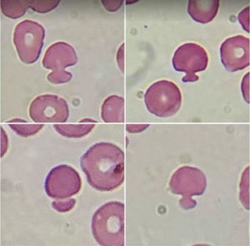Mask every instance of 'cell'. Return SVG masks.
Here are the masks:
<instances>
[{"label":"cell","instance_id":"cell-1","mask_svg":"<svg viewBox=\"0 0 250 246\" xmlns=\"http://www.w3.org/2000/svg\"><path fill=\"white\" fill-rule=\"evenodd\" d=\"M80 166L90 187L113 191L125 181V153L110 142H98L80 158Z\"/></svg>","mask_w":250,"mask_h":246},{"label":"cell","instance_id":"cell-2","mask_svg":"<svg viewBox=\"0 0 250 246\" xmlns=\"http://www.w3.org/2000/svg\"><path fill=\"white\" fill-rule=\"evenodd\" d=\"M91 229L100 246H125V204L109 201L103 205L93 215Z\"/></svg>","mask_w":250,"mask_h":246},{"label":"cell","instance_id":"cell-3","mask_svg":"<svg viewBox=\"0 0 250 246\" xmlns=\"http://www.w3.org/2000/svg\"><path fill=\"white\" fill-rule=\"evenodd\" d=\"M145 103L150 114L161 118L176 114L182 104V94L179 87L168 80L154 82L145 95Z\"/></svg>","mask_w":250,"mask_h":246},{"label":"cell","instance_id":"cell-4","mask_svg":"<svg viewBox=\"0 0 250 246\" xmlns=\"http://www.w3.org/2000/svg\"><path fill=\"white\" fill-rule=\"evenodd\" d=\"M45 38V30L40 23L23 20L16 25L14 44L20 60L25 64H33L40 57Z\"/></svg>","mask_w":250,"mask_h":246},{"label":"cell","instance_id":"cell-5","mask_svg":"<svg viewBox=\"0 0 250 246\" xmlns=\"http://www.w3.org/2000/svg\"><path fill=\"white\" fill-rule=\"evenodd\" d=\"M82 180L74 167L60 165L54 167L45 179L44 189L50 198L66 200L80 192Z\"/></svg>","mask_w":250,"mask_h":246},{"label":"cell","instance_id":"cell-6","mask_svg":"<svg viewBox=\"0 0 250 246\" xmlns=\"http://www.w3.org/2000/svg\"><path fill=\"white\" fill-rule=\"evenodd\" d=\"M173 66L177 72L185 73L184 82H196L197 73L206 70L208 64L207 52L197 43H187L177 49L173 57Z\"/></svg>","mask_w":250,"mask_h":246},{"label":"cell","instance_id":"cell-7","mask_svg":"<svg viewBox=\"0 0 250 246\" xmlns=\"http://www.w3.org/2000/svg\"><path fill=\"white\" fill-rule=\"evenodd\" d=\"M69 108L65 100L56 95L45 94L35 98L29 106V116L34 122H65Z\"/></svg>","mask_w":250,"mask_h":246},{"label":"cell","instance_id":"cell-8","mask_svg":"<svg viewBox=\"0 0 250 246\" xmlns=\"http://www.w3.org/2000/svg\"><path fill=\"white\" fill-rule=\"evenodd\" d=\"M168 187L171 192L182 195V198H192L202 195L207 188L205 173L196 167H180L171 176Z\"/></svg>","mask_w":250,"mask_h":246},{"label":"cell","instance_id":"cell-9","mask_svg":"<svg viewBox=\"0 0 250 246\" xmlns=\"http://www.w3.org/2000/svg\"><path fill=\"white\" fill-rule=\"evenodd\" d=\"M250 41L249 38L238 35L225 40L220 48L221 62L231 73L248 68L250 62Z\"/></svg>","mask_w":250,"mask_h":246},{"label":"cell","instance_id":"cell-10","mask_svg":"<svg viewBox=\"0 0 250 246\" xmlns=\"http://www.w3.org/2000/svg\"><path fill=\"white\" fill-rule=\"evenodd\" d=\"M78 56L74 48L68 43L58 42L47 49L42 64L53 72L65 71L68 67L76 65Z\"/></svg>","mask_w":250,"mask_h":246},{"label":"cell","instance_id":"cell-11","mask_svg":"<svg viewBox=\"0 0 250 246\" xmlns=\"http://www.w3.org/2000/svg\"><path fill=\"white\" fill-rule=\"evenodd\" d=\"M218 0H190L188 4V13L197 23H210L216 17L219 9Z\"/></svg>","mask_w":250,"mask_h":246},{"label":"cell","instance_id":"cell-12","mask_svg":"<svg viewBox=\"0 0 250 246\" xmlns=\"http://www.w3.org/2000/svg\"><path fill=\"white\" fill-rule=\"evenodd\" d=\"M125 116V99L116 95L107 97L101 108V117L105 122H123Z\"/></svg>","mask_w":250,"mask_h":246},{"label":"cell","instance_id":"cell-13","mask_svg":"<svg viewBox=\"0 0 250 246\" xmlns=\"http://www.w3.org/2000/svg\"><path fill=\"white\" fill-rule=\"evenodd\" d=\"M96 123L92 119H88V122L80 125H54V128L58 133L68 138H82L87 136L94 129Z\"/></svg>","mask_w":250,"mask_h":246},{"label":"cell","instance_id":"cell-14","mask_svg":"<svg viewBox=\"0 0 250 246\" xmlns=\"http://www.w3.org/2000/svg\"><path fill=\"white\" fill-rule=\"evenodd\" d=\"M29 8V1L25 0H9L1 1L2 13L6 17L10 19H19L25 15L27 9Z\"/></svg>","mask_w":250,"mask_h":246},{"label":"cell","instance_id":"cell-15","mask_svg":"<svg viewBox=\"0 0 250 246\" xmlns=\"http://www.w3.org/2000/svg\"><path fill=\"white\" fill-rule=\"evenodd\" d=\"M8 123L9 128L15 131L18 135L23 137L34 136L43 128V124H17L11 121L8 122Z\"/></svg>","mask_w":250,"mask_h":246},{"label":"cell","instance_id":"cell-16","mask_svg":"<svg viewBox=\"0 0 250 246\" xmlns=\"http://www.w3.org/2000/svg\"><path fill=\"white\" fill-rule=\"evenodd\" d=\"M60 1L58 0H33L29 1V8L38 13H48L55 9Z\"/></svg>","mask_w":250,"mask_h":246},{"label":"cell","instance_id":"cell-17","mask_svg":"<svg viewBox=\"0 0 250 246\" xmlns=\"http://www.w3.org/2000/svg\"><path fill=\"white\" fill-rule=\"evenodd\" d=\"M73 75L71 73L67 71L52 72L48 75V82L54 84H62L69 82L72 79Z\"/></svg>","mask_w":250,"mask_h":246},{"label":"cell","instance_id":"cell-18","mask_svg":"<svg viewBox=\"0 0 250 246\" xmlns=\"http://www.w3.org/2000/svg\"><path fill=\"white\" fill-rule=\"evenodd\" d=\"M76 204V200L75 199H69L66 200V201H54L52 203V207L58 212H68L70 211L72 209H74Z\"/></svg>","mask_w":250,"mask_h":246},{"label":"cell","instance_id":"cell-19","mask_svg":"<svg viewBox=\"0 0 250 246\" xmlns=\"http://www.w3.org/2000/svg\"><path fill=\"white\" fill-rule=\"evenodd\" d=\"M250 8L247 7L246 9H244L243 11L239 15V21L241 23L243 28L249 33L250 32V22H249V14H250Z\"/></svg>","mask_w":250,"mask_h":246},{"label":"cell","instance_id":"cell-20","mask_svg":"<svg viewBox=\"0 0 250 246\" xmlns=\"http://www.w3.org/2000/svg\"><path fill=\"white\" fill-rule=\"evenodd\" d=\"M102 3L108 11L115 12L122 6L123 1H102Z\"/></svg>","mask_w":250,"mask_h":246},{"label":"cell","instance_id":"cell-21","mask_svg":"<svg viewBox=\"0 0 250 246\" xmlns=\"http://www.w3.org/2000/svg\"><path fill=\"white\" fill-rule=\"evenodd\" d=\"M179 205L183 209H190L196 207L197 202L192 198H181L179 201Z\"/></svg>","mask_w":250,"mask_h":246},{"label":"cell","instance_id":"cell-22","mask_svg":"<svg viewBox=\"0 0 250 246\" xmlns=\"http://www.w3.org/2000/svg\"><path fill=\"white\" fill-rule=\"evenodd\" d=\"M148 128V125L145 124H136V125H127L126 128L128 132L130 133H138L144 132L145 129Z\"/></svg>","mask_w":250,"mask_h":246},{"label":"cell","instance_id":"cell-23","mask_svg":"<svg viewBox=\"0 0 250 246\" xmlns=\"http://www.w3.org/2000/svg\"><path fill=\"white\" fill-rule=\"evenodd\" d=\"M124 48H125V44L123 43L121 47H120L118 54H117V61H118V64L120 66V69L124 71Z\"/></svg>","mask_w":250,"mask_h":246}]
</instances>
